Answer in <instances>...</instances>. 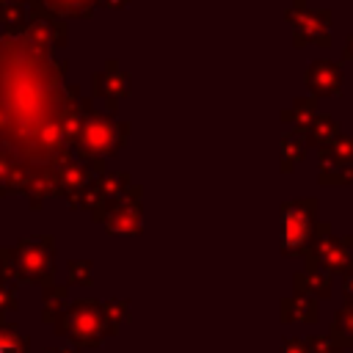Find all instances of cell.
Here are the masks:
<instances>
[{
    "label": "cell",
    "mask_w": 353,
    "mask_h": 353,
    "mask_svg": "<svg viewBox=\"0 0 353 353\" xmlns=\"http://www.w3.org/2000/svg\"><path fill=\"white\" fill-rule=\"evenodd\" d=\"M309 234V212L301 207H292L284 215V245H301Z\"/></svg>",
    "instance_id": "cell-1"
}]
</instances>
